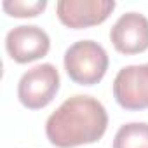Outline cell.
<instances>
[{
  "mask_svg": "<svg viewBox=\"0 0 148 148\" xmlns=\"http://www.w3.org/2000/svg\"><path fill=\"white\" fill-rule=\"evenodd\" d=\"M113 0H59L56 12L59 21L73 30L101 25L115 9Z\"/></svg>",
  "mask_w": 148,
  "mask_h": 148,
  "instance_id": "obj_5",
  "label": "cell"
},
{
  "mask_svg": "<svg viewBox=\"0 0 148 148\" xmlns=\"http://www.w3.org/2000/svg\"><path fill=\"white\" fill-rule=\"evenodd\" d=\"M113 47L122 54H138L148 49V19L139 12L122 14L110 30Z\"/></svg>",
  "mask_w": 148,
  "mask_h": 148,
  "instance_id": "obj_7",
  "label": "cell"
},
{
  "mask_svg": "<svg viewBox=\"0 0 148 148\" xmlns=\"http://www.w3.org/2000/svg\"><path fill=\"white\" fill-rule=\"evenodd\" d=\"M108 127L105 106L92 96L75 94L61 103L45 122L47 139L58 148L96 143Z\"/></svg>",
  "mask_w": 148,
  "mask_h": 148,
  "instance_id": "obj_1",
  "label": "cell"
},
{
  "mask_svg": "<svg viewBox=\"0 0 148 148\" xmlns=\"http://www.w3.org/2000/svg\"><path fill=\"white\" fill-rule=\"evenodd\" d=\"M113 96L125 110L148 108V63L124 66L113 80Z\"/></svg>",
  "mask_w": 148,
  "mask_h": 148,
  "instance_id": "obj_4",
  "label": "cell"
},
{
  "mask_svg": "<svg viewBox=\"0 0 148 148\" xmlns=\"http://www.w3.org/2000/svg\"><path fill=\"white\" fill-rule=\"evenodd\" d=\"M59 89V71L51 63H42L30 68L18 84L19 101L30 108L38 110L47 106Z\"/></svg>",
  "mask_w": 148,
  "mask_h": 148,
  "instance_id": "obj_3",
  "label": "cell"
},
{
  "mask_svg": "<svg viewBox=\"0 0 148 148\" xmlns=\"http://www.w3.org/2000/svg\"><path fill=\"white\" fill-rule=\"evenodd\" d=\"M2 5H4V11L9 12L14 18H33V16L40 14L47 7V2L45 0H37V2H26V0H5Z\"/></svg>",
  "mask_w": 148,
  "mask_h": 148,
  "instance_id": "obj_9",
  "label": "cell"
},
{
  "mask_svg": "<svg viewBox=\"0 0 148 148\" xmlns=\"http://www.w3.org/2000/svg\"><path fill=\"white\" fill-rule=\"evenodd\" d=\"M9 56L16 63H30L44 58L51 49V38L45 30L35 25H21L12 28L5 37Z\"/></svg>",
  "mask_w": 148,
  "mask_h": 148,
  "instance_id": "obj_6",
  "label": "cell"
},
{
  "mask_svg": "<svg viewBox=\"0 0 148 148\" xmlns=\"http://www.w3.org/2000/svg\"><path fill=\"white\" fill-rule=\"evenodd\" d=\"M113 148H148V124L129 122L120 125L113 138Z\"/></svg>",
  "mask_w": 148,
  "mask_h": 148,
  "instance_id": "obj_8",
  "label": "cell"
},
{
  "mask_svg": "<svg viewBox=\"0 0 148 148\" xmlns=\"http://www.w3.org/2000/svg\"><path fill=\"white\" fill-rule=\"evenodd\" d=\"M64 70L75 84L94 86L108 70V54L94 40H79L64 52Z\"/></svg>",
  "mask_w": 148,
  "mask_h": 148,
  "instance_id": "obj_2",
  "label": "cell"
}]
</instances>
